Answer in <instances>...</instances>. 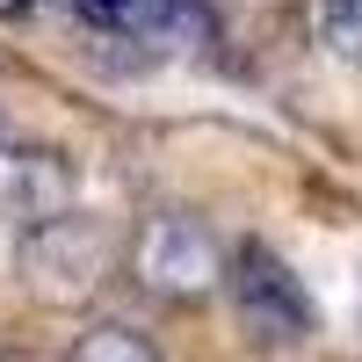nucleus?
Here are the masks:
<instances>
[{
	"instance_id": "nucleus-1",
	"label": "nucleus",
	"mask_w": 362,
	"mask_h": 362,
	"mask_svg": "<svg viewBox=\"0 0 362 362\" xmlns=\"http://www.w3.org/2000/svg\"><path fill=\"white\" fill-rule=\"evenodd\" d=\"M15 276H22V290L37 297V305L80 312V305H95V297L109 290V276H116V232L102 218H87V210L44 218V225L22 232Z\"/></svg>"
},
{
	"instance_id": "nucleus-2",
	"label": "nucleus",
	"mask_w": 362,
	"mask_h": 362,
	"mask_svg": "<svg viewBox=\"0 0 362 362\" xmlns=\"http://www.w3.org/2000/svg\"><path fill=\"white\" fill-rule=\"evenodd\" d=\"M95 58L124 66H160V58H196L218 37L210 0H73Z\"/></svg>"
},
{
	"instance_id": "nucleus-3",
	"label": "nucleus",
	"mask_w": 362,
	"mask_h": 362,
	"mask_svg": "<svg viewBox=\"0 0 362 362\" xmlns=\"http://www.w3.org/2000/svg\"><path fill=\"white\" fill-rule=\"evenodd\" d=\"M225 247H218V232H210L203 218H189V210H153L138 232H131V247H124V268H131V283L145 297H160V305H196V297H210L225 283Z\"/></svg>"
},
{
	"instance_id": "nucleus-4",
	"label": "nucleus",
	"mask_w": 362,
	"mask_h": 362,
	"mask_svg": "<svg viewBox=\"0 0 362 362\" xmlns=\"http://www.w3.org/2000/svg\"><path fill=\"white\" fill-rule=\"evenodd\" d=\"M225 297H232L239 326H247L261 348H297V341L312 334V297H305V283H297V268H290L276 247H261V239L232 247V261H225Z\"/></svg>"
},
{
	"instance_id": "nucleus-5",
	"label": "nucleus",
	"mask_w": 362,
	"mask_h": 362,
	"mask_svg": "<svg viewBox=\"0 0 362 362\" xmlns=\"http://www.w3.org/2000/svg\"><path fill=\"white\" fill-rule=\"evenodd\" d=\"M66 210H73V167H66V153L0 138V218L29 232L44 218H66Z\"/></svg>"
},
{
	"instance_id": "nucleus-6",
	"label": "nucleus",
	"mask_w": 362,
	"mask_h": 362,
	"mask_svg": "<svg viewBox=\"0 0 362 362\" xmlns=\"http://www.w3.org/2000/svg\"><path fill=\"white\" fill-rule=\"evenodd\" d=\"M66 362H167L153 341L138 334V326H124V319H102V326H87V334L66 348Z\"/></svg>"
},
{
	"instance_id": "nucleus-7",
	"label": "nucleus",
	"mask_w": 362,
	"mask_h": 362,
	"mask_svg": "<svg viewBox=\"0 0 362 362\" xmlns=\"http://www.w3.org/2000/svg\"><path fill=\"white\" fill-rule=\"evenodd\" d=\"M312 37L334 58H362V0H312Z\"/></svg>"
},
{
	"instance_id": "nucleus-8",
	"label": "nucleus",
	"mask_w": 362,
	"mask_h": 362,
	"mask_svg": "<svg viewBox=\"0 0 362 362\" xmlns=\"http://www.w3.org/2000/svg\"><path fill=\"white\" fill-rule=\"evenodd\" d=\"M37 0H0V22H15V15H29Z\"/></svg>"
},
{
	"instance_id": "nucleus-9",
	"label": "nucleus",
	"mask_w": 362,
	"mask_h": 362,
	"mask_svg": "<svg viewBox=\"0 0 362 362\" xmlns=\"http://www.w3.org/2000/svg\"><path fill=\"white\" fill-rule=\"evenodd\" d=\"M0 362H8V355H0Z\"/></svg>"
}]
</instances>
